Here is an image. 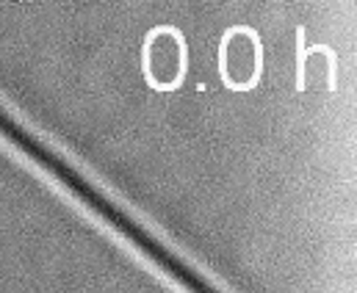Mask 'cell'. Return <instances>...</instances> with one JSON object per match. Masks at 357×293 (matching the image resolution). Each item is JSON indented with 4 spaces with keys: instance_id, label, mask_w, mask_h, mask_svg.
I'll return each mask as SVG.
<instances>
[{
    "instance_id": "obj_1",
    "label": "cell",
    "mask_w": 357,
    "mask_h": 293,
    "mask_svg": "<svg viewBox=\"0 0 357 293\" xmlns=\"http://www.w3.org/2000/svg\"><path fill=\"white\" fill-rule=\"evenodd\" d=\"M185 72V45L175 28H155L144 42V75L155 89L178 86Z\"/></svg>"
},
{
    "instance_id": "obj_2",
    "label": "cell",
    "mask_w": 357,
    "mask_h": 293,
    "mask_svg": "<svg viewBox=\"0 0 357 293\" xmlns=\"http://www.w3.org/2000/svg\"><path fill=\"white\" fill-rule=\"evenodd\" d=\"M222 75L233 89H250L261 78V39L252 28H230L225 33Z\"/></svg>"
},
{
    "instance_id": "obj_3",
    "label": "cell",
    "mask_w": 357,
    "mask_h": 293,
    "mask_svg": "<svg viewBox=\"0 0 357 293\" xmlns=\"http://www.w3.org/2000/svg\"><path fill=\"white\" fill-rule=\"evenodd\" d=\"M327 75H330V58L324 50H310L305 56V67H302V75L299 81L310 89H321L327 84Z\"/></svg>"
}]
</instances>
